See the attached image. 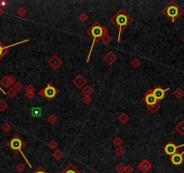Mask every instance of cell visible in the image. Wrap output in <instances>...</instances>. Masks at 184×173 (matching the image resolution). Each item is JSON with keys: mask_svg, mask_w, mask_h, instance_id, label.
<instances>
[{"mask_svg": "<svg viewBox=\"0 0 184 173\" xmlns=\"http://www.w3.org/2000/svg\"><path fill=\"white\" fill-rule=\"evenodd\" d=\"M134 22V19L125 10L124 8H120L119 10L112 15L110 18V23L115 25L116 28H118V36H117V42H120L121 40V34L123 31L129 26Z\"/></svg>", "mask_w": 184, "mask_h": 173, "instance_id": "1", "label": "cell"}, {"mask_svg": "<svg viewBox=\"0 0 184 173\" xmlns=\"http://www.w3.org/2000/svg\"><path fill=\"white\" fill-rule=\"evenodd\" d=\"M87 34L89 36V37L92 39V43H91V47L89 52V55L87 58V62L89 61L90 60V56H91V53L92 51H93L94 48V45L97 42H101V39H102L105 35L108 34V29L107 27H105L104 25L101 24L99 22L96 21L93 24H92L89 28L86 31Z\"/></svg>", "mask_w": 184, "mask_h": 173, "instance_id": "2", "label": "cell"}, {"mask_svg": "<svg viewBox=\"0 0 184 173\" xmlns=\"http://www.w3.org/2000/svg\"><path fill=\"white\" fill-rule=\"evenodd\" d=\"M183 9L173 0L170 1L162 9V14L171 23H175V21L183 15Z\"/></svg>", "mask_w": 184, "mask_h": 173, "instance_id": "3", "label": "cell"}, {"mask_svg": "<svg viewBox=\"0 0 184 173\" xmlns=\"http://www.w3.org/2000/svg\"><path fill=\"white\" fill-rule=\"evenodd\" d=\"M6 145H7V147H8L9 149L14 151V153H15V154H17V153H21V154H22V156H23L24 159V160L27 162V164H28V166H29L30 168L33 167V166L31 165V163L29 162L28 159H27V158L25 157V155H24V152H23V149L25 147L26 143H25V142L20 137L19 135H18V134H15V135L13 136V137L7 142Z\"/></svg>", "mask_w": 184, "mask_h": 173, "instance_id": "4", "label": "cell"}, {"mask_svg": "<svg viewBox=\"0 0 184 173\" xmlns=\"http://www.w3.org/2000/svg\"><path fill=\"white\" fill-rule=\"evenodd\" d=\"M58 94H59V90L52 83H48L47 86L39 91V95H40L41 97L47 98L49 100L53 99Z\"/></svg>", "mask_w": 184, "mask_h": 173, "instance_id": "5", "label": "cell"}, {"mask_svg": "<svg viewBox=\"0 0 184 173\" xmlns=\"http://www.w3.org/2000/svg\"><path fill=\"white\" fill-rule=\"evenodd\" d=\"M181 147H184V143L180 144V145H175V143H174L173 142H168L163 146L162 151H163L165 153H166L167 155L172 156L173 154L177 153L178 151H179V149L181 148Z\"/></svg>", "mask_w": 184, "mask_h": 173, "instance_id": "6", "label": "cell"}, {"mask_svg": "<svg viewBox=\"0 0 184 173\" xmlns=\"http://www.w3.org/2000/svg\"><path fill=\"white\" fill-rule=\"evenodd\" d=\"M170 90V88H165L163 89L160 85H158L157 87H155L153 89V96L155 97V98L157 99V101L160 102L161 100H162L165 97H166L167 95V92Z\"/></svg>", "mask_w": 184, "mask_h": 173, "instance_id": "7", "label": "cell"}, {"mask_svg": "<svg viewBox=\"0 0 184 173\" xmlns=\"http://www.w3.org/2000/svg\"><path fill=\"white\" fill-rule=\"evenodd\" d=\"M30 40L27 39V40H24V41H21L19 42H16V43H14V44H11V45H7V46H6V45H4V43L0 41V60H1L9 51V49H10L11 47L13 46H15V45H19V44H22V43H24V42H28Z\"/></svg>", "mask_w": 184, "mask_h": 173, "instance_id": "8", "label": "cell"}, {"mask_svg": "<svg viewBox=\"0 0 184 173\" xmlns=\"http://www.w3.org/2000/svg\"><path fill=\"white\" fill-rule=\"evenodd\" d=\"M143 101H144V103L146 104V106H150V105H153L156 103H159L157 101V99L155 98V97L153 96V89L149 88L146 90V92L144 93V97H143Z\"/></svg>", "mask_w": 184, "mask_h": 173, "instance_id": "9", "label": "cell"}, {"mask_svg": "<svg viewBox=\"0 0 184 173\" xmlns=\"http://www.w3.org/2000/svg\"><path fill=\"white\" fill-rule=\"evenodd\" d=\"M184 151L182 152H177L173 154L172 156H170V160L175 167H179L181 163L184 161Z\"/></svg>", "mask_w": 184, "mask_h": 173, "instance_id": "10", "label": "cell"}, {"mask_svg": "<svg viewBox=\"0 0 184 173\" xmlns=\"http://www.w3.org/2000/svg\"><path fill=\"white\" fill-rule=\"evenodd\" d=\"M16 82H17V79H15V77H14L12 75H10V76H5L1 79V81H0V85H1L5 88H9L10 86L15 84Z\"/></svg>", "mask_w": 184, "mask_h": 173, "instance_id": "11", "label": "cell"}, {"mask_svg": "<svg viewBox=\"0 0 184 173\" xmlns=\"http://www.w3.org/2000/svg\"><path fill=\"white\" fill-rule=\"evenodd\" d=\"M62 60L58 55H53L48 60V64L53 69H58L62 65Z\"/></svg>", "mask_w": 184, "mask_h": 173, "instance_id": "12", "label": "cell"}, {"mask_svg": "<svg viewBox=\"0 0 184 173\" xmlns=\"http://www.w3.org/2000/svg\"><path fill=\"white\" fill-rule=\"evenodd\" d=\"M152 167H153V164L147 159H144L139 164H138V169L143 173H147L152 169Z\"/></svg>", "mask_w": 184, "mask_h": 173, "instance_id": "13", "label": "cell"}, {"mask_svg": "<svg viewBox=\"0 0 184 173\" xmlns=\"http://www.w3.org/2000/svg\"><path fill=\"white\" fill-rule=\"evenodd\" d=\"M72 83H73V85H74L76 88H83L87 84V79L83 76H82V75L79 74L74 79H73Z\"/></svg>", "mask_w": 184, "mask_h": 173, "instance_id": "14", "label": "cell"}, {"mask_svg": "<svg viewBox=\"0 0 184 173\" xmlns=\"http://www.w3.org/2000/svg\"><path fill=\"white\" fill-rule=\"evenodd\" d=\"M104 60H105V62H107V65L111 66L117 60V56L113 51H108L104 56Z\"/></svg>", "mask_w": 184, "mask_h": 173, "instance_id": "15", "label": "cell"}, {"mask_svg": "<svg viewBox=\"0 0 184 173\" xmlns=\"http://www.w3.org/2000/svg\"><path fill=\"white\" fill-rule=\"evenodd\" d=\"M60 173H82V172L79 170H78L72 163H69Z\"/></svg>", "mask_w": 184, "mask_h": 173, "instance_id": "16", "label": "cell"}, {"mask_svg": "<svg viewBox=\"0 0 184 173\" xmlns=\"http://www.w3.org/2000/svg\"><path fill=\"white\" fill-rule=\"evenodd\" d=\"M94 90L92 89V88H90L89 86H85L81 90V93L83 94L84 97H91V95L93 94Z\"/></svg>", "mask_w": 184, "mask_h": 173, "instance_id": "17", "label": "cell"}, {"mask_svg": "<svg viewBox=\"0 0 184 173\" xmlns=\"http://www.w3.org/2000/svg\"><path fill=\"white\" fill-rule=\"evenodd\" d=\"M175 130L177 133H179L181 135H184V120H181L176 125H175Z\"/></svg>", "mask_w": 184, "mask_h": 173, "instance_id": "18", "label": "cell"}, {"mask_svg": "<svg viewBox=\"0 0 184 173\" xmlns=\"http://www.w3.org/2000/svg\"><path fill=\"white\" fill-rule=\"evenodd\" d=\"M161 108V106L159 103H156V104H153V105H150V106H147V109L150 111V113L152 114H155L156 112H157L159 109Z\"/></svg>", "mask_w": 184, "mask_h": 173, "instance_id": "19", "label": "cell"}, {"mask_svg": "<svg viewBox=\"0 0 184 173\" xmlns=\"http://www.w3.org/2000/svg\"><path fill=\"white\" fill-rule=\"evenodd\" d=\"M52 157L56 160H61L64 157V153L61 150H55L52 153Z\"/></svg>", "mask_w": 184, "mask_h": 173, "instance_id": "20", "label": "cell"}, {"mask_svg": "<svg viewBox=\"0 0 184 173\" xmlns=\"http://www.w3.org/2000/svg\"><path fill=\"white\" fill-rule=\"evenodd\" d=\"M118 121L120 122L121 124H126L128 121H129V116H128L125 113H121L120 115H118Z\"/></svg>", "mask_w": 184, "mask_h": 173, "instance_id": "21", "label": "cell"}, {"mask_svg": "<svg viewBox=\"0 0 184 173\" xmlns=\"http://www.w3.org/2000/svg\"><path fill=\"white\" fill-rule=\"evenodd\" d=\"M126 151L124 147L122 146H119V147H116V149L115 150V154L116 155H117L118 157H123L125 154Z\"/></svg>", "mask_w": 184, "mask_h": 173, "instance_id": "22", "label": "cell"}, {"mask_svg": "<svg viewBox=\"0 0 184 173\" xmlns=\"http://www.w3.org/2000/svg\"><path fill=\"white\" fill-rule=\"evenodd\" d=\"M173 95H174V97H175L176 98L181 99V98H182L184 97V91L181 88H176L175 90H174Z\"/></svg>", "mask_w": 184, "mask_h": 173, "instance_id": "23", "label": "cell"}, {"mask_svg": "<svg viewBox=\"0 0 184 173\" xmlns=\"http://www.w3.org/2000/svg\"><path fill=\"white\" fill-rule=\"evenodd\" d=\"M130 65H131L133 68H135V69H138V68H139V67L142 65V62H141V60H140L139 59L134 58V59L131 60V62H130Z\"/></svg>", "mask_w": 184, "mask_h": 173, "instance_id": "24", "label": "cell"}, {"mask_svg": "<svg viewBox=\"0 0 184 173\" xmlns=\"http://www.w3.org/2000/svg\"><path fill=\"white\" fill-rule=\"evenodd\" d=\"M16 15L19 16V17H24L26 15H27V10L24 8V7H19L17 9V11H16Z\"/></svg>", "mask_w": 184, "mask_h": 173, "instance_id": "25", "label": "cell"}, {"mask_svg": "<svg viewBox=\"0 0 184 173\" xmlns=\"http://www.w3.org/2000/svg\"><path fill=\"white\" fill-rule=\"evenodd\" d=\"M47 121H48V123H50L51 124H55L57 122H58V117L55 115H53V114H52V115H50L48 117H47Z\"/></svg>", "mask_w": 184, "mask_h": 173, "instance_id": "26", "label": "cell"}, {"mask_svg": "<svg viewBox=\"0 0 184 173\" xmlns=\"http://www.w3.org/2000/svg\"><path fill=\"white\" fill-rule=\"evenodd\" d=\"M41 114H42V110L40 107H33L32 108V115L34 117H39L41 116Z\"/></svg>", "mask_w": 184, "mask_h": 173, "instance_id": "27", "label": "cell"}, {"mask_svg": "<svg viewBox=\"0 0 184 173\" xmlns=\"http://www.w3.org/2000/svg\"><path fill=\"white\" fill-rule=\"evenodd\" d=\"M111 42H112V37L109 34L105 35L104 37L101 39V42H102L103 44H105V45H108Z\"/></svg>", "mask_w": 184, "mask_h": 173, "instance_id": "28", "label": "cell"}, {"mask_svg": "<svg viewBox=\"0 0 184 173\" xmlns=\"http://www.w3.org/2000/svg\"><path fill=\"white\" fill-rule=\"evenodd\" d=\"M7 107H8L7 103L5 101L4 99H0V112H1V113L5 112L7 109Z\"/></svg>", "mask_w": 184, "mask_h": 173, "instance_id": "29", "label": "cell"}, {"mask_svg": "<svg viewBox=\"0 0 184 173\" xmlns=\"http://www.w3.org/2000/svg\"><path fill=\"white\" fill-rule=\"evenodd\" d=\"M112 142H113V144L115 145V146L119 147V146H122L123 140L121 139V137H119V136H116V137L112 141Z\"/></svg>", "mask_w": 184, "mask_h": 173, "instance_id": "30", "label": "cell"}, {"mask_svg": "<svg viewBox=\"0 0 184 173\" xmlns=\"http://www.w3.org/2000/svg\"><path fill=\"white\" fill-rule=\"evenodd\" d=\"M16 94H17V92L15 91V89L14 88H9L7 91H6V95L10 97V98H13V97H15V96H16Z\"/></svg>", "mask_w": 184, "mask_h": 173, "instance_id": "31", "label": "cell"}, {"mask_svg": "<svg viewBox=\"0 0 184 173\" xmlns=\"http://www.w3.org/2000/svg\"><path fill=\"white\" fill-rule=\"evenodd\" d=\"M115 170L117 173H124L125 172V165L123 163H118V164L116 166Z\"/></svg>", "mask_w": 184, "mask_h": 173, "instance_id": "32", "label": "cell"}, {"mask_svg": "<svg viewBox=\"0 0 184 173\" xmlns=\"http://www.w3.org/2000/svg\"><path fill=\"white\" fill-rule=\"evenodd\" d=\"M78 19H79L81 23H85V22L88 21L89 16H88V15L85 14V13H81V14L78 16Z\"/></svg>", "mask_w": 184, "mask_h": 173, "instance_id": "33", "label": "cell"}, {"mask_svg": "<svg viewBox=\"0 0 184 173\" xmlns=\"http://www.w3.org/2000/svg\"><path fill=\"white\" fill-rule=\"evenodd\" d=\"M35 92V88L33 85L29 84L25 87V93H34Z\"/></svg>", "mask_w": 184, "mask_h": 173, "instance_id": "34", "label": "cell"}, {"mask_svg": "<svg viewBox=\"0 0 184 173\" xmlns=\"http://www.w3.org/2000/svg\"><path fill=\"white\" fill-rule=\"evenodd\" d=\"M48 145H49V147L51 148V149H52V150H57V147H58V142L55 141V140H51L50 142H49V143H48Z\"/></svg>", "mask_w": 184, "mask_h": 173, "instance_id": "35", "label": "cell"}, {"mask_svg": "<svg viewBox=\"0 0 184 173\" xmlns=\"http://www.w3.org/2000/svg\"><path fill=\"white\" fill-rule=\"evenodd\" d=\"M11 129H12V126L9 124L8 123H5L3 125H2V130L5 132V133H9L11 131Z\"/></svg>", "mask_w": 184, "mask_h": 173, "instance_id": "36", "label": "cell"}, {"mask_svg": "<svg viewBox=\"0 0 184 173\" xmlns=\"http://www.w3.org/2000/svg\"><path fill=\"white\" fill-rule=\"evenodd\" d=\"M13 88L15 89L16 92H20V91L24 88V86H23V84L20 83V82H16L15 84H14V87H13Z\"/></svg>", "mask_w": 184, "mask_h": 173, "instance_id": "37", "label": "cell"}, {"mask_svg": "<svg viewBox=\"0 0 184 173\" xmlns=\"http://www.w3.org/2000/svg\"><path fill=\"white\" fill-rule=\"evenodd\" d=\"M15 170H16L18 172L22 173V172H24V170H25V166H24V164H23V163H18V164L16 165V167H15Z\"/></svg>", "mask_w": 184, "mask_h": 173, "instance_id": "38", "label": "cell"}, {"mask_svg": "<svg viewBox=\"0 0 184 173\" xmlns=\"http://www.w3.org/2000/svg\"><path fill=\"white\" fill-rule=\"evenodd\" d=\"M32 173H49L47 170H46L43 167H42V166H38V168L36 169L33 172H32Z\"/></svg>", "mask_w": 184, "mask_h": 173, "instance_id": "39", "label": "cell"}, {"mask_svg": "<svg viewBox=\"0 0 184 173\" xmlns=\"http://www.w3.org/2000/svg\"><path fill=\"white\" fill-rule=\"evenodd\" d=\"M134 172V168L132 165L127 164L125 166V173H133Z\"/></svg>", "mask_w": 184, "mask_h": 173, "instance_id": "40", "label": "cell"}, {"mask_svg": "<svg viewBox=\"0 0 184 173\" xmlns=\"http://www.w3.org/2000/svg\"><path fill=\"white\" fill-rule=\"evenodd\" d=\"M82 101H83V103L85 105H89V104L91 103L92 98H91V97H83V98H82Z\"/></svg>", "mask_w": 184, "mask_h": 173, "instance_id": "41", "label": "cell"}, {"mask_svg": "<svg viewBox=\"0 0 184 173\" xmlns=\"http://www.w3.org/2000/svg\"><path fill=\"white\" fill-rule=\"evenodd\" d=\"M7 6H8V2L6 1V0H1V1H0V7H1L3 10Z\"/></svg>", "mask_w": 184, "mask_h": 173, "instance_id": "42", "label": "cell"}, {"mask_svg": "<svg viewBox=\"0 0 184 173\" xmlns=\"http://www.w3.org/2000/svg\"><path fill=\"white\" fill-rule=\"evenodd\" d=\"M25 97L28 99H33L34 97V93H25Z\"/></svg>", "mask_w": 184, "mask_h": 173, "instance_id": "43", "label": "cell"}, {"mask_svg": "<svg viewBox=\"0 0 184 173\" xmlns=\"http://www.w3.org/2000/svg\"><path fill=\"white\" fill-rule=\"evenodd\" d=\"M3 14H4V10H3V9H2L1 7H0V16H1Z\"/></svg>", "mask_w": 184, "mask_h": 173, "instance_id": "44", "label": "cell"}, {"mask_svg": "<svg viewBox=\"0 0 184 173\" xmlns=\"http://www.w3.org/2000/svg\"><path fill=\"white\" fill-rule=\"evenodd\" d=\"M181 173H184V170H183V171H181Z\"/></svg>", "mask_w": 184, "mask_h": 173, "instance_id": "45", "label": "cell"}, {"mask_svg": "<svg viewBox=\"0 0 184 173\" xmlns=\"http://www.w3.org/2000/svg\"><path fill=\"white\" fill-rule=\"evenodd\" d=\"M182 42H183V43H184V38H183V40H182Z\"/></svg>", "mask_w": 184, "mask_h": 173, "instance_id": "46", "label": "cell"}]
</instances>
